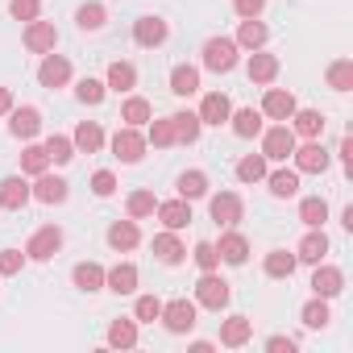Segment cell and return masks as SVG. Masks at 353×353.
Wrapping results in <instances>:
<instances>
[{"label": "cell", "instance_id": "6da1fadb", "mask_svg": "<svg viewBox=\"0 0 353 353\" xmlns=\"http://www.w3.org/2000/svg\"><path fill=\"white\" fill-rule=\"evenodd\" d=\"M229 299H233V287L216 270H204L200 283H196V303L208 307V312H221V307H229Z\"/></svg>", "mask_w": 353, "mask_h": 353}, {"label": "cell", "instance_id": "7a4b0ae2", "mask_svg": "<svg viewBox=\"0 0 353 353\" xmlns=\"http://www.w3.org/2000/svg\"><path fill=\"white\" fill-rule=\"evenodd\" d=\"M196 316H200V303L196 299H170V303H162V328L166 332H174V336H179V332H192L196 328Z\"/></svg>", "mask_w": 353, "mask_h": 353}, {"label": "cell", "instance_id": "3957f363", "mask_svg": "<svg viewBox=\"0 0 353 353\" xmlns=\"http://www.w3.org/2000/svg\"><path fill=\"white\" fill-rule=\"evenodd\" d=\"M237 54H241V46H237L233 38H208V42H204V67L216 71V75L233 71V67H237Z\"/></svg>", "mask_w": 353, "mask_h": 353}, {"label": "cell", "instance_id": "277c9868", "mask_svg": "<svg viewBox=\"0 0 353 353\" xmlns=\"http://www.w3.org/2000/svg\"><path fill=\"white\" fill-rule=\"evenodd\" d=\"M59 250H63V229H59V225H42V229L26 241V258H30V262H50Z\"/></svg>", "mask_w": 353, "mask_h": 353}, {"label": "cell", "instance_id": "5b68a950", "mask_svg": "<svg viewBox=\"0 0 353 353\" xmlns=\"http://www.w3.org/2000/svg\"><path fill=\"white\" fill-rule=\"evenodd\" d=\"M291 150H295V133H291L287 121H279L274 129L262 133V154H266V162H287Z\"/></svg>", "mask_w": 353, "mask_h": 353}, {"label": "cell", "instance_id": "8992f818", "mask_svg": "<svg viewBox=\"0 0 353 353\" xmlns=\"http://www.w3.org/2000/svg\"><path fill=\"white\" fill-rule=\"evenodd\" d=\"M112 154L121 158V162H141L145 158V133L141 129H133V125H125V129H117L112 133Z\"/></svg>", "mask_w": 353, "mask_h": 353}, {"label": "cell", "instance_id": "52a82bcc", "mask_svg": "<svg viewBox=\"0 0 353 353\" xmlns=\"http://www.w3.org/2000/svg\"><path fill=\"white\" fill-rule=\"evenodd\" d=\"M291 158H295V170H303V174H324V170H328V162H332V154L320 145V137H316V141L295 145V150H291Z\"/></svg>", "mask_w": 353, "mask_h": 353}, {"label": "cell", "instance_id": "ba28073f", "mask_svg": "<svg viewBox=\"0 0 353 353\" xmlns=\"http://www.w3.org/2000/svg\"><path fill=\"white\" fill-rule=\"evenodd\" d=\"M208 212H212V221H216V225L233 229V225L245 216V204H241V196H237V192H221V196H212V200H208Z\"/></svg>", "mask_w": 353, "mask_h": 353}, {"label": "cell", "instance_id": "9c48e42d", "mask_svg": "<svg viewBox=\"0 0 353 353\" xmlns=\"http://www.w3.org/2000/svg\"><path fill=\"white\" fill-rule=\"evenodd\" d=\"M166 38H170V26H166L162 17H137V21H133V42H137V46L158 50Z\"/></svg>", "mask_w": 353, "mask_h": 353}, {"label": "cell", "instance_id": "30bf717a", "mask_svg": "<svg viewBox=\"0 0 353 353\" xmlns=\"http://www.w3.org/2000/svg\"><path fill=\"white\" fill-rule=\"evenodd\" d=\"M21 42H26V50H34V54H50V50L59 46V30H54V21H30L26 34H21Z\"/></svg>", "mask_w": 353, "mask_h": 353}, {"label": "cell", "instance_id": "8fae6325", "mask_svg": "<svg viewBox=\"0 0 353 353\" xmlns=\"http://www.w3.org/2000/svg\"><path fill=\"white\" fill-rule=\"evenodd\" d=\"M38 83L50 88V92H54V88H67V83H71V59H63V54L50 50V54L42 59V67H38Z\"/></svg>", "mask_w": 353, "mask_h": 353}, {"label": "cell", "instance_id": "7c38bea8", "mask_svg": "<svg viewBox=\"0 0 353 353\" xmlns=\"http://www.w3.org/2000/svg\"><path fill=\"white\" fill-rule=\"evenodd\" d=\"M345 291V270L341 266H328V262H316V274H312V295L320 299H332Z\"/></svg>", "mask_w": 353, "mask_h": 353}, {"label": "cell", "instance_id": "4fadbf2b", "mask_svg": "<svg viewBox=\"0 0 353 353\" xmlns=\"http://www.w3.org/2000/svg\"><path fill=\"white\" fill-rule=\"evenodd\" d=\"M30 192H34V200H38V204H67L71 183H67V179H59V174H50V170H42V174H38V183H34Z\"/></svg>", "mask_w": 353, "mask_h": 353}, {"label": "cell", "instance_id": "5bb4252c", "mask_svg": "<svg viewBox=\"0 0 353 353\" xmlns=\"http://www.w3.org/2000/svg\"><path fill=\"white\" fill-rule=\"evenodd\" d=\"M9 133H13V137H26V141L38 137V133H42V112H38L34 104H21V108L13 104V112H9Z\"/></svg>", "mask_w": 353, "mask_h": 353}, {"label": "cell", "instance_id": "9a60e30c", "mask_svg": "<svg viewBox=\"0 0 353 353\" xmlns=\"http://www.w3.org/2000/svg\"><path fill=\"white\" fill-rule=\"evenodd\" d=\"M30 200H34V192H30V183L21 179V174H9V179H0V208L21 212Z\"/></svg>", "mask_w": 353, "mask_h": 353}, {"label": "cell", "instance_id": "2e32d148", "mask_svg": "<svg viewBox=\"0 0 353 353\" xmlns=\"http://www.w3.org/2000/svg\"><path fill=\"white\" fill-rule=\"evenodd\" d=\"M154 258H158L162 266H179V262L188 258V245L179 241V233H174V229H162V233L154 237Z\"/></svg>", "mask_w": 353, "mask_h": 353}, {"label": "cell", "instance_id": "e0dca14e", "mask_svg": "<svg viewBox=\"0 0 353 353\" xmlns=\"http://www.w3.org/2000/svg\"><path fill=\"white\" fill-rule=\"evenodd\" d=\"M295 108H299V104H295V96H291L287 88H266V96H262V117H270V121H291Z\"/></svg>", "mask_w": 353, "mask_h": 353}, {"label": "cell", "instance_id": "ac0fdd59", "mask_svg": "<svg viewBox=\"0 0 353 353\" xmlns=\"http://www.w3.org/2000/svg\"><path fill=\"white\" fill-rule=\"evenodd\" d=\"M154 212H158L162 229H174V233L192 225V200H183V196H179V200H166V204H158Z\"/></svg>", "mask_w": 353, "mask_h": 353}, {"label": "cell", "instance_id": "d6986e66", "mask_svg": "<svg viewBox=\"0 0 353 353\" xmlns=\"http://www.w3.org/2000/svg\"><path fill=\"white\" fill-rule=\"evenodd\" d=\"M291 133L303 137V141H316L324 133V112L320 108H295L291 112Z\"/></svg>", "mask_w": 353, "mask_h": 353}, {"label": "cell", "instance_id": "ffe728a7", "mask_svg": "<svg viewBox=\"0 0 353 353\" xmlns=\"http://www.w3.org/2000/svg\"><path fill=\"white\" fill-rule=\"evenodd\" d=\"M108 245H112L117 254L137 250V245H141V229H137V221H133V216H129V221H112V225H108Z\"/></svg>", "mask_w": 353, "mask_h": 353}, {"label": "cell", "instance_id": "44dd1931", "mask_svg": "<svg viewBox=\"0 0 353 353\" xmlns=\"http://www.w3.org/2000/svg\"><path fill=\"white\" fill-rule=\"evenodd\" d=\"M216 254H221V262H229V266H245V258H250V241H245V233L229 229V233L221 237Z\"/></svg>", "mask_w": 353, "mask_h": 353}, {"label": "cell", "instance_id": "7402d4cb", "mask_svg": "<svg viewBox=\"0 0 353 353\" xmlns=\"http://www.w3.org/2000/svg\"><path fill=\"white\" fill-rule=\"evenodd\" d=\"M104 287L117 295H133L137 291V266L133 262H117L112 270H104Z\"/></svg>", "mask_w": 353, "mask_h": 353}, {"label": "cell", "instance_id": "603a6c76", "mask_svg": "<svg viewBox=\"0 0 353 353\" xmlns=\"http://www.w3.org/2000/svg\"><path fill=\"white\" fill-rule=\"evenodd\" d=\"M245 75H250V83H274V79H279V59L266 54V50H254Z\"/></svg>", "mask_w": 353, "mask_h": 353}, {"label": "cell", "instance_id": "cb8c5ba5", "mask_svg": "<svg viewBox=\"0 0 353 353\" xmlns=\"http://www.w3.org/2000/svg\"><path fill=\"white\" fill-rule=\"evenodd\" d=\"M229 112H233V104H229L225 92H208V96L200 100V121H204V125H225Z\"/></svg>", "mask_w": 353, "mask_h": 353}, {"label": "cell", "instance_id": "d4e9b609", "mask_svg": "<svg viewBox=\"0 0 353 353\" xmlns=\"http://www.w3.org/2000/svg\"><path fill=\"white\" fill-rule=\"evenodd\" d=\"M324 254H328V237H324V229H307L303 233V241L295 245V258L299 262H324Z\"/></svg>", "mask_w": 353, "mask_h": 353}, {"label": "cell", "instance_id": "484cf974", "mask_svg": "<svg viewBox=\"0 0 353 353\" xmlns=\"http://www.w3.org/2000/svg\"><path fill=\"white\" fill-rule=\"evenodd\" d=\"M250 336H254V320L250 316H229L221 324V345H229V349H241Z\"/></svg>", "mask_w": 353, "mask_h": 353}, {"label": "cell", "instance_id": "4316f807", "mask_svg": "<svg viewBox=\"0 0 353 353\" xmlns=\"http://www.w3.org/2000/svg\"><path fill=\"white\" fill-rule=\"evenodd\" d=\"M266 183H270V196H274V200H291V196L299 192V170H287V166L266 170Z\"/></svg>", "mask_w": 353, "mask_h": 353}, {"label": "cell", "instance_id": "83f0119b", "mask_svg": "<svg viewBox=\"0 0 353 353\" xmlns=\"http://www.w3.org/2000/svg\"><path fill=\"white\" fill-rule=\"evenodd\" d=\"M170 125H174V141H179V145H196L200 141V129H204L200 112H174Z\"/></svg>", "mask_w": 353, "mask_h": 353}, {"label": "cell", "instance_id": "f1b7e54d", "mask_svg": "<svg viewBox=\"0 0 353 353\" xmlns=\"http://www.w3.org/2000/svg\"><path fill=\"white\" fill-rule=\"evenodd\" d=\"M71 141H75V154H96L104 145V129L96 121H79L75 133H71Z\"/></svg>", "mask_w": 353, "mask_h": 353}, {"label": "cell", "instance_id": "f546056e", "mask_svg": "<svg viewBox=\"0 0 353 353\" xmlns=\"http://www.w3.org/2000/svg\"><path fill=\"white\" fill-rule=\"evenodd\" d=\"M104 88H108V92H121V96H129V92L137 88V67H133V63H112V67H108V79H104Z\"/></svg>", "mask_w": 353, "mask_h": 353}, {"label": "cell", "instance_id": "4dcf8cb0", "mask_svg": "<svg viewBox=\"0 0 353 353\" xmlns=\"http://www.w3.org/2000/svg\"><path fill=\"white\" fill-rule=\"evenodd\" d=\"M71 283L79 287V291H104V266L100 262H79L75 270H71Z\"/></svg>", "mask_w": 353, "mask_h": 353}, {"label": "cell", "instance_id": "1f68e13d", "mask_svg": "<svg viewBox=\"0 0 353 353\" xmlns=\"http://www.w3.org/2000/svg\"><path fill=\"white\" fill-rule=\"evenodd\" d=\"M170 92H174V96H196V92H200V67L179 63V67L170 71Z\"/></svg>", "mask_w": 353, "mask_h": 353}, {"label": "cell", "instance_id": "d6a6232c", "mask_svg": "<svg viewBox=\"0 0 353 353\" xmlns=\"http://www.w3.org/2000/svg\"><path fill=\"white\" fill-rule=\"evenodd\" d=\"M266 38H270V30H266L258 17H250V21H241V30H237V38H233V42H237L241 50H262V46H266Z\"/></svg>", "mask_w": 353, "mask_h": 353}, {"label": "cell", "instance_id": "836d02e7", "mask_svg": "<svg viewBox=\"0 0 353 353\" xmlns=\"http://www.w3.org/2000/svg\"><path fill=\"white\" fill-rule=\"evenodd\" d=\"M295 266H299V258H295V254H287V250H270V254H266V262H262L266 279H291V274H295Z\"/></svg>", "mask_w": 353, "mask_h": 353}, {"label": "cell", "instance_id": "e575fe53", "mask_svg": "<svg viewBox=\"0 0 353 353\" xmlns=\"http://www.w3.org/2000/svg\"><path fill=\"white\" fill-rule=\"evenodd\" d=\"M150 117H154V108H150V100H145V96H129V100L121 104V121H125V125H133V129L150 125Z\"/></svg>", "mask_w": 353, "mask_h": 353}, {"label": "cell", "instance_id": "d590c367", "mask_svg": "<svg viewBox=\"0 0 353 353\" xmlns=\"http://www.w3.org/2000/svg\"><path fill=\"white\" fill-rule=\"evenodd\" d=\"M266 170H270L266 154H245V158L237 162V179H241V183H262Z\"/></svg>", "mask_w": 353, "mask_h": 353}, {"label": "cell", "instance_id": "8d00e7d4", "mask_svg": "<svg viewBox=\"0 0 353 353\" xmlns=\"http://www.w3.org/2000/svg\"><path fill=\"white\" fill-rule=\"evenodd\" d=\"M299 221H303L307 229H324V221H328V200H320V196L299 200Z\"/></svg>", "mask_w": 353, "mask_h": 353}, {"label": "cell", "instance_id": "74e56055", "mask_svg": "<svg viewBox=\"0 0 353 353\" xmlns=\"http://www.w3.org/2000/svg\"><path fill=\"white\" fill-rule=\"evenodd\" d=\"M179 196L183 200H204L208 196V174L204 170H183L179 174Z\"/></svg>", "mask_w": 353, "mask_h": 353}, {"label": "cell", "instance_id": "f35d334b", "mask_svg": "<svg viewBox=\"0 0 353 353\" xmlns=\"http://www.w3.org/2000/svg\"><path fill=\"white\" fill-rule=\"evenodd\" d=\"M104 21H108V9L104 5H79V13H75V26L83 30V34H96V30H104Z\"/></svg>", "mask_w": 353, "mask_h": 353}, {"label": "cell", "instance_id": "ab89813d", "mask_svg": "<svg viewBox=\"0 0 353 353\" xmlns=\"http://www.w3.org/2000/svg\"><path fill=\"white\" fill-rule=\"evenodd\" d=\"M229 121H233L237 137H258L262 133V112H254V108H237V112H229Z\"/></svg>", "mask_w": 353, "mask_h": 353}, {"label": "cell", "instance_id": "60d3db41", "mask_svg": "<svg viewBox=\"0 0 353 353\" xmlns=\"http://www.w3.org/2000/svg\"><path fill=\"white\" fill-rule=\"evenodd\" d=\"M299 320H303V328H328V320H332V312H328V299H307L303 303V312H299Z\"/></svg>", "mask_w": 353, "mask_h": 353}, {"label": "cell", "instance_id": "b9f144b4", "mask_svg": "<svg viewBox=\"0 0 353 353\" xmlns=\"http://www.w3.org/2000/svg\"><path fill=\"white\" fill-rule=\"evenodd\" d=\"M108 345L112 349H133L137 345V320H112L108 324Z\"/></svg>", "mask_w": 353, "mask_h": 353}, {"label": "cell", "instance_id": "7bdbcfd3", "mask_svg": "<svg viewBox=\"0 0 353 353\" xmlns=\"http://www.w3.org/2000/svg\"><path fill=\"white\" fill-rule=\"evenodd\" d=\"M42 170H50L46 145H26V150H21V174H34V179H38Z\"/></svg>", "mask_w": 353, "mask_h": 353}, {"label": "cell", "instance_id": "ee69618b", "mask_svg": "<svg viewBox=\"0 0 353 353\" xmlns=\"http://www.w3.org/2000/svg\"><path fill=\"white\" fill-rule=\"evenodd\" d=\"M46 154H50L54 166H67V162L75 158V141L63 137V133H50V137H46Z\"/></svg>", "mask_w": 353, "mask_h": 353}, {"label": "cell", "instance_id": "f6af8a7d", "mask_svg": "<svg viewBox=\"0 0 353 353\" xmlns=\"http://www.w3.org/2000/svg\"><path fill=\"white\" fill-rule=\"evenodd\" d=\"M328 88L332 92H349L353 88V59H336L328 67Z\"/></svg>", "mask_w": 353, "mask_h": 353}, {"label": "cell", "instance_id": "bcb514c9", "mask_svg": "<svg viewBox=\"0 0 353 353\" xmlns=\"http://www.w3.org/2000/svg\"><path fill=\"white\" fill-rule=\"evenodd\" d=\"M75 96H79L88 108H96V104H104L108 88H104V79H92V75H83V79H79V88H75Z\"/></svg>", "mask_w": 353, "mask_h": 353}, {"label": "cell", "instance_id": "7dc6e473", "mask_svg": "<svg viewBox=\"0 0 353 353\" xmlns=\"http://www.w3.org/2000/svg\"><path fill=\"white\" fill-rule=\"evenodd\" d=\"M125 208H129V216L133 221H145V216H154V208H158V200H154V192H133L129 200H125Z\"/></svg>", "mask_w": 353, "mask_h": 353}, {"label": "cell", "instance_id": "c3c4849f", "mask_svg": "<svg viewBox=\"0 0 353 353\" xmlns=\"http://www.w3.org/2000/svg\"><path fill=\"white\" fill-rule=\"evenodd\" d=\"M145 145H158V150H166V145H174V125H170V117H162V121H150V133H145Z\"/></svg>", "mask_w": 353, "mask_h": 353}, {"label": "cell", "instance_id": "681fc988", "mask_svg": "<svg viewBox=\"0 0 353 353\" xmlns=\"http://www.w3.org/2000/svg\"><path fill=\"white\" fill-rule=\"evenodd\" d=\"M162 316V299L158 295H137V303H133V320L137 324H154Z\"/></svg>", "mask_w": 353, "mask_h": 353}, {"label": "cell", "instance_id": "f907efd6", "mask_svg": "<svg viewBox=\"0 0 353 353\" xmlns=\"http://www.w3.org/2000/svg\"><path fill=\"white\" fill-rule=\"evenodd\" d=\"M9 13L17 17V21H38L42 17V0H9Z\"/></svg>", "mask_w": 353, "mask_h": 353}, {"label": "cell", "instance_id": "816d5d0a", "mask_svg": "<svg viewBox=\"0 0 353 353\" xmlns=\"http://www.w3.org/2000/svg\"><path fill=\"white\" fill-rule=\"evenodd\" d=\"M192 258H196V266H200V270H216V266H221V254H216V245H212V241H196Z\"/></svg>", "mask_w": 353, "mask_h": 353}, {"label": "cell", "instance_id": "f5cc1de1", "mask_svg": "<svg viewBox=\"0 0 353 353\" xmlns=\"http://www.w3.org/2000/svg\"><path fill=\"white\" fill-rule=\"evenodd\" d=\"M21 266H26V254L21 250H0V279L21 274Z\"/></svg>", "mask_w": 353, "mask_h": 353}, {"label": "cell", "instance_id": "db71d44e", "mask_svg": "<svg viewBox=\"0 0 353 353\" xmlns=\"http://www.w3.org/2000/svg\"><path fill=\"white\" fill-rule=\"evenodd\" d=\"M92 192H96L100 200H108V196L117 192V174H112V170H96V174H92Z\"/></svg>", "mask_w": 353, "mask_h": 353}, {"label": "cell", "instance_id": "11a10c76", "mask_svg": "<svg viewBox=\"0 0 353 353\" xmlns=\"http://www.w3.org/2000/svg\"><path fill=\"white\" fill-rule=\"evenodd\" d=\"M262 9H266V0H233V13H237L241 21H250V17H262Z\"/></svg>", "mask_w": 353, "mask_h": 353}, {"label": "cell", "instance_id": "9f6ffc18", "mask_svg": "<svg viewBox=\"0 0 353 353\" xmlns=\"http://www.w3.org/2000/svg\"><path fill=\"white\" fill-rule=\"evenodd\" d=\"M266 349H270V353H295V341H291V336H270Z\"/></svg>", "mask_w": 353, "mask_h": 353}, {"label": "cell", "instance_id": "6f0895ef", "mask_svg": "<svg viewBox=\"0 0 353 353\" xmlns=\"http://www.w3.org/2000/svg\"><path fill=\"white\" fill-rule=\"evenodd\" d=\"M336 154H341V162H345V170L353 174V141H349V137H341V145H336Z\"/></svg>", "mask_w": 353, "mask_h": 353}, {"label": "cell", "instance_id": "680465c9", "mask_svg": "<svg viewBox=\"0 0 353 353\" xmlns=\"http://www.w3.org/2000/svg\"><path fill=\"white\" fill-rule=\"evenodd\" d=\"M9 112H13V92L0 88V117H9Z\"/></svg>", "mask_w": 353, "mask_h": 353}, {"label": "cell", "instance_id": "91938a15", "mask_svg": "<svg viewBox=\"0 0 353 353\" xmlns=\"http://www.w3.org/2000/svg\"><path fill=\"white\" fill-rule=\"evenodd\" d=\"M192 353H212V341H192Z\"/></svg>", "mask_w": 353, "mask_h": 353}]
</instances>
